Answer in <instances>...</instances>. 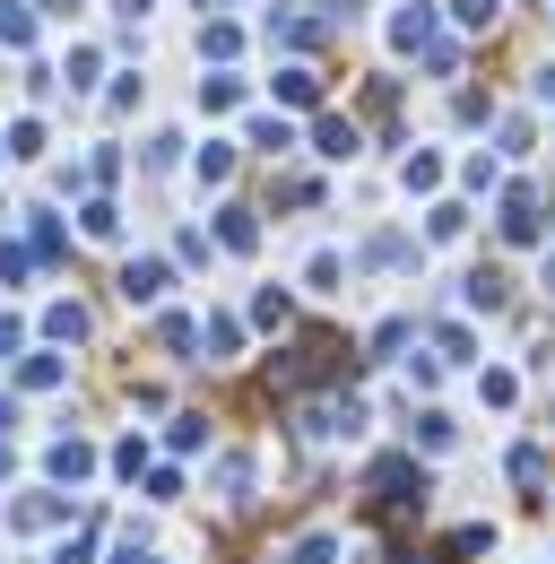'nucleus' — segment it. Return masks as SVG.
Returning a JSON list of instances; mask_svg holds the SVG:
<instances>
[{
    "label": "nucleus",
    "instance_id": "obj_1",
    "mask_svg": "<svg viewBox=\"0 0 555 564\" xmlns=\"http://www.w3.org/2000/svg\"><path fill=\"white\" fill-rule=\"evenodd\" d=\"M44 469H53V478H62V487H78V478H87V469H96V452H87V443H78V434H62V443H53V452H44Z\"/></svg>",
    "mask_w": 555,
    "mask_h": 564
},
{
    "label": "nucleus",
    "instance_id": "obj_2",
    "mask_svg": "<svg viewBox=\"0 0 555 564\" xmlns=\"http://www.w3.org/2000/svg\"><path fill=\"white\" fill-rule=\"evenodd\" d=\"M122 295H131V304H156V295H165V261H131V270H122Z\"/></svg>",
    "mask_w": 555,
    "mask_h": 564
},
{
    "label": "nucleus",
    "instance_id": "obj_3",
    "mask_svg": "<svg viewBox=\"0 0 555 564\" xmlns=\"http://www.w3.org/2000/svg\"><path fill=\"white\" fill-rule=\"evenodd\" d=\"M286 564H339V530H304V539L286 547Z\"/></svg>",
    "mask_w": 555,
    "mask_h": 564
},
{
    "label": "nucleus",
    "instance_id": "obj_4",
    "mask_svg": "<svg viewBox=\"0 0 555 564\" xmlns=\"http://www.w3.org/2000/svg\"><path fill=\"white\" fill-rule=\"evenodd\" d=\"M425 35H434V9H400V18H391V44H400V53H416Z\"/></svg>",
    "mask_w": 555,
    "mask_h": 564
},
{
    "label": "nucleus",
    "instance_id": "obj_5",
    "mask_svg": "<svg viewBox=\"0 0 555 564\" xmlns=\"http://www.w3.org/2000/svg\"><path fill=\"white\" fill-rule=\"evenodd\" d=\"M217 487H226V503H243V495H252V460L226 452V460H217Z\"/></svg>",
    "mask_w": 555,
    "mask_h": 564
},
{
    "label": "nucleus",
    "instance_id": "obj_6",
    "mask_svg": "<svg viewBox=\"0 0 555 564\" xmlns=\"http://www.w3.org/2000/svg\"><path fill=\"white\" fill-rule=\"evenodd\" d=\"M18 382H26V391H53V382H62V356H26Z\"/></svg>",
    "mask_w": 555,
    "mask_h": 564
},
{
    "label": "nucleus",
    "instance_id": "obj_7",
    "mask_svg": "<svg viewBox=\"0 0 555 564\" xmlns=\"http://www.w3.org/2000/svg\"><path fill=\"white\" fill-rule=\"evenodd\" d=\"M53 521H62L53 495H26V503H18V530H53Z\"/></svg>",
    "mask_w": 555,
    "mask_h": 564
},
{
    "label": "nucleus",
    "instance_id": "obj_8",
    "mask_svg": "<svg viewBox=\"0 0 555 564\" xmlns=\"http://www.w3.org/2000/svg\"><path fill=\"white\" fill-rule=\"evenodd\" d=\"M278 96H286V105H313V70H304V62H286V70H278Z\"/></svg>",
    "mask_w": 555,
    "mask_h": 564
},
{
    "label": "nucleus",
    "instance_id": "obj_9",
    "mask_svg": "<svg viewBox=\"0 0 555 564\" xmlns=\"http://www.w3.org/2000/svg\"><path fill=\"white\" fill-rule=\"evenodd\" d=\"M44 330H53V339H87V313H78V304H53Z\"/></svg>",
    "mask_w": 555,
    "mask_h": 564
},
{
    "label": "nucleus",
    "instance_id": "obj_10",
    "mask_svg": "<svg viewBox=\"0 0 555 564\" xmlns=\"http://www.w3.org/2000/svg\"><path fill=\"white\" fill-rule=\"evenodd\" d=\"M208 348L235 356V348H243V322H235V313H217V322H208Z\"/></svg>",
    "mask_w": 555,
    "mask_h": 564
},
{
    "label": "nucleus",
    "instance_id": "obj_11",
    "mask_svg": "<svg viewBox=\"0 0 555 564\" xmlns=\"http://www.w3.org/2000/svg\"><path fill=\"white\" fill-rule=\"evenodd\" d=\"M87 235H96V243H113V235H122V217H113V200H87Z\"/></svg>",
    "mask_w": 555,
    "mask_h": 564
},
{
    "label": "nucleus",
    "instance_id": "obj_12",
    "mask_svg": "<svg viewBox=\"0 0 555 564\" xmlns=\"http://www.w3.org/2000/svg\"><path fill=\"white\" fill-rule=\"evenodd\" d=\"M226 174H235V148L208 140V148H200V183H226Z\"/></svg>",
    "mask_w": 555,
    "mask_h": 564
},
{
    "label": "nucleus",
    "instance_id": "obj_13",
    "mask_svg": "<svg viewBox=\"0 0 555 564\" xmlns=\"http://www.w3.org/2000/svg\"><path fill=\"white\" fill-rule=\"evenodd\" d=\"M322 156H356V122H322Z\"/></svg>",
    "mask_w": 555,
    "mask_h": 564
},
{
    "label": "nucleus",
    "instance_id": "obj_14",
    "mask_svg": "<svg viewBox=\"0 0 555 564\" xmlns=\"http://www.w3.org/2000/svg\"><path fill=\"white\" fill-rule=\"evenodd\" d=\"M469 304H478V313H494V304H503V279H494V270H478V279H469Z\"/></svg>",
    "mask_w": 555,
    "mask_h": 564
},
{
    "label": "nucleus",
    "instance_id": "obj_15",
    "mask_svg": "<svg viewBox=\"0 0 555 564\" xmlns=\"http://www.w3.org/2000/svg\"><path fill=\"white\" fill-rule=\"evenodd\" d=\"M339 270H347L339 252H313V270H304V279H313V286H322V295H330V286H339Z\"/></svg>",
    "mask_w": 555,
    "mask_h": 564
},
{
    "label": "nucleus",
    "instance_id": "obj_16",
    "mask_svg": "<svg viewBox=\"0 0 555 564\" xmlns=\"http://www.w3.org/2000/svg\"><path fill=\"white\" fill-rule=\"evenodd\" d=\"M139 460H148V443H139V434H122V443H113V469H122V478H139Z\"/></svg>",
    "mask_w": 555,
    "mask_h": 564
},
{
    "label": "nucleus",
    "instance_id": "obj_17",
    "mask_svg": "<svg viewBox=\"0 0 555 564\" xmlns=\"http://www.w3.org/2000/svg\"><path fill=\"white\" fill-rule=\"evenodd\" d=\"M113 564H165V556H156V547H139V539H122V547H113Z\"/></svg>",
    "mask_w": 555,
    "mask_h": 564
},
{
    "label": "nucleus",
    "instance_id": "obj_18",
    "mask_svg": "<svg viewBox=\"0 0 555 564\" xmlns=\"http://www.w3.org/2000/svg\"><path fill=\"white\" fill-rule=\"evenodd\" d=\"M18 339H26V322H9V313H0V356H18Z\"/></svg>",
    "mask_w": 555,
    "mask_h": 564
},
{
    "label": "nucleus",
    "instance_id": "obj_19",
    "mask_svg": "<svg viewBox=\"0 0 555 564\" xmlns=\"http://www.w3.org/2000/svg\"><path fill=\"white\" fill-rule=\"evenodd\" d=\"M494 18V0H460V26H486Z\"/></svg>",
    "mask_w": 555,
    "mask_h": 564
},
{
    "label": "nucleus",
    "instance_id": "obj_20",
    "mask_svg": "<svg viewBox=\"0 0 555 564\" xmlns=\"http://www.w3.org/2000/svg\"><path fill=\"white\" fill-rule=\"evenodd\" d=\"M53 564H87V539H62V547H53Z\"/></svg>",
    "mask_w": 555,
    "mask_h": 564
},
{
    "label": "nucleus",
    "instance_id": "obj_21",
    "mask_svg": "<svg viewBox=\"0 0 555 564\" xmlns=\"http://www.w3.org/2000/svg\"><path fill=\"white\" fill-rule=\"evenodd\" d=\"M538 96H547V105H555V70H538Z\"/></svg>",
    "mask_w": 555,
    "mask_h": 564
},
{
    "label": "nucleus",
    "instance_id": "obj_22",
    "mask_svg": "<svg viewBox=\"0 0 555 564\" xmlns=\"http://www.w3.org/2000/svg\"><path fill=\"white\" fill-rule=\"evenodd\" d=\"M9 425H18V409H9V400H0V434H9Z\"/></svg>",
    "mask_w": 555,
    "mask_h": 564
}]
</instances>
